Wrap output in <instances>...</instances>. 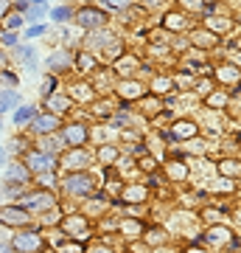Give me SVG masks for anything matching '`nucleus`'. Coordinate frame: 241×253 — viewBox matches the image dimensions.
I'll return each instance as SVG.
<instances>
[{
    "label": "nucleus",
    "instance_id": "29",
    "mask_svg": "<svg viewBox=\"0 0 241 253\" xmlns=\"http://www.w3.org/2000/svg\"><path fill=\"white\" fill-rule=\"evenodd\" d=\"M207 104L222 107V104H227V96H222V93H210V96H207Z\"/></svg>",
    "mask_w": 241,
    "mask_h": 253
},
{
    "label": "nucleus",
    "instance_id": "23",
    "mask_svg": "<svg viewBox=\"0 0 241 253\" xmlns=\"http://www.w3.org/2000/svg\"><path fill=\"white\" fill-rule=\"evenodd\" d=\"M194 42H199V45H216V37L207 34V31H197L194 34Z\"/></svg>",
    "mask_w": 241,
    "mask_h": 253
},
{
    "label": "nucleus",
    "instance_id": "39",
    "mask_svg": "<svg viewBox=\"0 0 241 253\" xmlns=\"http://www.w3.org/2000/svg\"><path fill=\"white\" fill-rule=\"evenodd\" d=\"M199 93H202V96H210V82H202V84H199Z\"/></svg>",
    "mask_w": 241,
    "mask_h": 253
},
{
    "label": "nucleus",
    "instance_id": "40",
    "mask_svg": "<svg viewBox=\"0 0 241 253\" xmlns=\"http://www.w3.org/2000/svg\"><path fill=\"white\" fill-rule=\"evenodd\" d=\"M62 251H65V253H79L81 248H79V245H76V242H73V245H65Z\"/></svg>",
    "mask_w": 241,
    "mask_h": 253
},
{
    "label": "nucleus",
    "instance_id": "8",
    "mask_svg": "<svg viewBox=\"0 0 241 253\" xmlns=\"http://www.w3.org/2000/svg\"><path fill=\"white\" fill-rule=\"evenodd\" d=\"M62 163L70 169V172H73V169H84V166L90 163V155L84 152V149H68L65 158H62Z\"/></svg>",
    "mask_w": 241,
    "mask_h": 253
},
{
    "label": "nucleus",
    "instance_id": "46",
    "mask_svg": "<svg viewBox=\"0 0 241 253\" xmlns=\"http://www.w3.org/2000/svg\"><path fill=\"white\" fill-rule=\"evenodd\" d=\"M6 9H9V6H6V3H0V14H6Z\"/></svg>",
    "mask_w": 241,
    "mask_h": 253
},
{
    "label": "nucleus",
    "instance_id": "2",
    "mask_svg": "<svg viewBox=\"0 0 241 253\" xmlns=\"http://www.w3.org/2000/svg\"><path fill=\"white\" fill-rule=\"evenodd\" d=\"M65 189H68V194H93L96 180L84 172H70V177L65 180Z\"/></svg>",
    "mask_w": 241,
    "mask_h": 253
},
{
    "label": "nucleus",
    "instance_id": "12",
    "mask_svg": "<svg viewBox=\"0 0 241 253\" xmlns=\"http://www.w3.org/2000/svg\"><path fill=\"white\" fill-rule=\"evenodd\" d=\"M6 183H28V169L23 166V163H11V166H6Z\"/></svg>",
    "mask_w": 241,
    "mask_h": 253
},
{
    "label": "nucleus",
    "instance_id": "26",
    "mask_svg": "<svg viewBox=\"0 0 241 253\" xmlns=\"http://www.w3.org/2000/svg\"><path fill=\"white\" fill-rule=\"evenodd\" d=\"M54 87H56V79H54V76H45L39 93H42V96H54Z\"/></svg>",
    "mask_w": 241,
    "mask_h": 253
},
{
    "label": "nucleus",
    "instance_id": "19",
    "mask_svg": "<svg viewBox=\"0 0 241 253\" xmlns=\"http://www.w3.org/2000/svg\"><path fill=\"white\" fill-rule=\"evenodd\" d=\"M17 104V93H9V90H0V110H9Z\"/></svg>",
    "mask_w": 241,
    "mask_h": 253
},
{
    "label": "nucleus",
    "instance_id": "48",
    "mask_svg": "<svg viewBox=\"0 0 241 253\" xmlns=\"http://www.w3.org/2000/svg\"><path fill=\"white\" fill-rule=\"evenodd\" d=\"M0 253H9V251H6V248H0Z\"/></svg>",
    "mask_w": 241,
    "mask_h": 253
},
{
    "label": "nucleus",
    "instance_id": "20",
    "mask_svg": "<svg viewBox=\"0 0 241 253\" xmlns=\"http://www.w3.org/2000/svg\"><path fill=\"white\" fill-rule=\"evenodd\" d=\"M219 172L230 174V177H239V163H236V161H222V163H219Z\"/></svg>",
    "mask_w": 241,
    "mask_h": 253
},
{
    "label": "nucleus",
    "instance_id": "33",
    "mask_svg": "<svg viewBox=\"0 0 241 253\" xmlns=\"http://www.w3.org/2000/svg\"><path fill=\"white\" fill-rule=\"evenodd\" d=\"M79 68H84V71H90V68H93V56L81 54V56H79Z\"/></svg>",
    "mask_w": 241,
    "mask_h": 253
},
{
    "label": "nucleus",
    "instance_id": "4",
    "mask_svg": "<svg viewBox=\"0 0 241 253\" xmlns=\"http://www.w3.org/2000/svg\"><path fill=\"white\" fill-rule=\"evenodd\" d=\"M11 248L14 251H23V253H34V251H39L42 248V239H39V234H17L14 239H11Z\"/></svg>",
    "mask_w": 241,
    "mask_h": 253
},
{
    "label": "nucleus",
    "instance_id": "42",
    "mask_svg": "<svg viewBox=\"0 0 241 253\" xmlns=\"http://www.w3.org/2000/svg\"><path fill=\"white\" fill-rule=\"evenodd\" d=\"M45 26H34V28H28V37H36V34H42Z\"/></svg>",
    "mask_w": 241,
    "mask_h": 253
},
{
    "label": "nucleus",
    "instance_id": "13",
    "mask_svg": "<svg viewBox=\"0 0 241 253\" xmlns=\"http://www.w3.org/2000/svg\"><path fill=\"white\" fill-rule=\"evenodd\" d=\"M118 93L124 99H138V96H143V84L140 82H121L118 84Z\"/></svg>",
    "mask_w": 241,
    "mask_h": 253
},
{
    "label": "nucleus",
    "instance_id": "22",
    "mask_svg": "<svg viewBox=\"0 0 241 253\" xmlns=\"http://www.w3.org/2000/svg\"><path fill=\"white\" fill-rule=\"evenodd\" d=\"M169 174L174 177V180H182L188 174V169H185V163H169Z\"/></svg>",
    "mask_w": 241,
    "mask_h": 253
},
{
    "label": "nucleus",
    "instance_id": "9",
    "mask_svg": "<svg viewBox=\"0 0 241 253\" xmlns=\"http://www.w3.org/2000/svg\"><path fill=\"white\" fill-rule=\"evenodd\" d=\"M73 62H76V56H73L70 51H56V54H51V59H48V68H51V71H68V68H73Z\"/></svg>",
    "mask_w": 241,
    "mask_h": 253
},
{
    "label": "nucleus",
    "instance_id": "47",
    "mask_svg": "<svg viewBox=\"0 0 241 253\" xmlns=\"http://www.w3.org/2000/svg\"><path fill=\"white\" fill-rule=\"evenodd\" d=\"M3 65H6V56H3V54H0V68H3Z\"/></svg>",
    "mask_w": 241,
    "mask_h": 253
},
{
    "label": "nucleus",
    "instance_id": "24",
    "mask_svg": "<svg viewBox=\"0 0 241 253\" xmlns=\"http://www.w3.org/2000/svg\"><path fill=\"white\" fill-rule=\"evenodd\" d=\"M219 79H222V82H236V79H239V73H236V68L224 65V68H219Z\"/></svg>",
    "mask_w": 241,
    "mask_h": 253
},
{
    "label": "nucleus",
    "instance_id": "18",
    "mask_svg": "<svg viewBox=\"0 0 241 253\" xmlns=\"http://www.w3.org/2000/svg\"><path fill=\"white\" fill-rule=\"evenodd\" d=\"M143 197H146V189H143V186H129V189L124 191V200H129V203L143 200Z\"/></svg>",
    "mask_w": 241,
    "mask_h": 253
},
{
    "label": "nucleus",
    "instance_id": "41",
    "mask_svg": "<svg viewBox=\"0 0 241 253\" xmlns=\"http://www.w3.org/2000/svg\"><path fill=\"white\" fill-rule=\"evenodd\" d=\"M90 253H109V248H104V245H93Z\"/></svg>",
    "mask_w": 241,
    "mask_h": 253
},
{
    "label": "nucleus",
    "instance_id": "44",
    "mask_svg": "<svg viewBox=\"0 0 241 253\" xmlns=\"http://www.w3.org/2000/svg\"><path fill=\"white\" fill-rule=\"evenodd\" d=\"M143 169H149V172L154 169V161H152V158H143Z\"/></svg>",
    "mask_w": 241,
    "mask_h": 253
},
{
    "label": "nucleus",
    "instance_id": "16",
    "mask_svg": "<svg viewBox=\"0 0 241 253\" xmlns=\"http://www.w3.org/2000/svg\"><path fill=\"white\" fill-rule=\"evenodd\" d=\"M163 23H166V28H171V31H179V28L185 26V17H182V14H166Z\"/></svg>",
    "mask_w": 241,
    "mask_h": 253
},
{
    "label": "nucleus",
    "instance_id": "45",
    "mask_svg": "<svg viewBox=\"0 0 241 253\" xmlns=\"http://www.w3.org/2000/svg\"><path fill=\"white\" fill-rule=\"evenodd\" d=\"M185 253H207V251H202V248H191V251H185Z\"/></svg>",
    "mask_w": 241,
    "mask_h": 253
},
{
    "label": "nucleus",
    "instance_id": "43",
    "mask_svg": "<svg viewBox=\"0 0 241 253\" xmlns=\"http://www.w3.org/2000/svg\"><path fill=\"white\" fill-rule=\"evenodd\" d=\"M0 82H9V84H14V82H17V79H14L11 73H0Z\"/></svg>",
    "mask_w": 241,
    "mask_h": 253
},
{
    "label": "nucleus",
    "instance_id": "28",
    "mask_svg": "<svg viewBox=\"0 0 241 253\" xmlns=\"http://www.w3.org/2000/svg\"><path fill=\"white\" fill-rule=\"evenodd\" d=\"M99 158H101L104 163H112V161L118 158V149H112V146H104V149L99 152Z\"/></svg>",
    "mask_w": 241,
    "mask_h": 253
},
{
    "label": "nucleus",
    "instance_id": "5",
    "mask_svg": "<svg viewBox=\"0 0 241 253\" xmlns=\"http://www.w3.org/2000/svg\"><path fill=\"white\" fill-rule=\"evenodd\" d=\"M62 141L70 149H81V144L87 141V126L84 124H73V126H65V132H62Z\"/></svg>",
    "mask_w": 241,
    "mask_h": 253
},
{
    "label": "nucleus",
    "instance_id": "32",
    "mask_svg": "<svg viewBox=\"0 0 241 253\" xmlns=\"http://www.w3.org/2000/svg\"><path fill=\"white\" fill-rule=\"evenodd\" d=\"M51 17H54V20H68V17H70V9H54V11H51Z\"/></svg>",
    "mask_w": 241,
    "mask_h": 253
},
{
    "label": "nucleus",
    "instance_id": "7",
    "mask_svg": "<svg viewBox=\"0 0 241 253\" xmlns=\"http://www.w3.org/2000/svg\"><path fill=\"white\" fill-rule=\"evenodd\" d=\"M76 20H79V26H84V28H99V26H104V11H99V9H93V6H84V9L76 14Z\"/></svg>",
    "mask_w": 241,
    "mask_h": 253
},
{
    "label": "nucleus",
    "instance_id": "34",
    "mask_svg": "<svg viewBox=\"0 0 241 253\" xmlns=\"http://www.w3.org/2000/svg\"><path fill=\"white\" fill-rule=\"evenodd\" d=\"M169 87H171V82H169V79H157V82H154V90H157V93L169 90Z\"/></svg>",
    "mask_w": 241,
    "mask_h": 253
},
{
    "label": "nucleus",
    "instance_id": "15",
    "mask_svg": "<svg viewBox=\"0 0 241 253\" xmlns=\"http://www.w3.org/2000/svg\"><path fill=\"white\" fill-rule=\"evenodd\" d=\"M73 104V99H62V96H48V107L56 110V113H62V110H68Z\"/></svg>",
    "mask_w": 241,
    "mask_h": 253
},
{
    "label": "nucleus",
    "instance_id": "21",
    "mask_svg": "<svg viewBox=\"0 0 241 253\" xmlns=\"http://www.w3.org/2000/svg\"><path fill=\"white\" fill-rule=\"evenodd\" d=\"M34 116H36V110H34V107H20V110H17V116H14V121H17V124H26V121H31Z\"/></svg>",
    "mask_w": 241,
    "mask_h": 253
},
{
    "label": "nucleus",
    "instance_id": "1",
    "mask_svg": "<svg viewBox=\"0 0 241 253\" xmlns=\"http://www.w3.org/2000/svg\"><path fill=\"white\" fill-rule=\"evenodd\" d=\"M23 166H26L28 172L45 174V172H54L56 158H54V155H48V152H39V149H34V152L26 155V163H23Z\"/></svg>",
    "mask_w": 241,
    "mask_h": 253
},
{
    "label": "nucleus",
    "instance_id": "25",
    "mask_svg": "<svg viewBox=\"0 0 241 253\" xmlns=\"http://www.w3.org/2000/svg\"><path fill=\"white\" fill-rule=\"evenodd\" d=\"M73 93H76V99H79V101H90V99H93L90 84H76V90H73Z\"/></svg>",
    "mask_w": 241,
    "mask_h": 253
},
{
    "label": "nucleus",
    "instance_id": "38",
    "mask_svg": "<svg viewBox=\"0 0 241 253\" xmlns=\"http://www.w3.org/2000/svg\"><path fill=\"white\" fill-rule=\"evenodd\" d=\"M20 59H34V48H20Z\"/></svg>",
    "mask_w": 241,
    "mask_h": 253
},
{
    "label": "nucleus",
    "instance_id": "27",
    "mask_svg": "<svg viewBox=\"0 0 241 253\" xmlns=\"http://www.w3.org/2000/svg\"><path fill=\"white\" fill-rule=\"evenodd\" d=\"M207 26L213 28V31H224V28H230V20H224V17H213V20H207Z\"/></svg>",
    "mask_w": 241,
    "mask_h": 253
},
{
    "label": "nucleus",
    "instance_id": "11",
    "mask_svg": "<svg viewBox=\"0 0 241 253\" xmlns=\"http://www.w3.org/2000/svg\"><path fill=\"white\" fill-rule=\"evenodd\" d=\"M56 126H59V116H54V113H45V116L34 118V129L36 132H54Z\"/></svg>",
    "mask_w": 241,
    "mask_h": 253
},
{
    "label": "nucleus",
    "instance_id": "36",
    "mask_svg": "<svg viewBox=\"0 0 241 253\" xmlns=\"http://www.w3.org/2000/svg\"><path fill=\"white\" fill-rule=\"evenodd\" d=\"M39 183H42L45 189H48V186H54V172H51V174H48V172L39 174Z\"/></svg>",
    "mask_w": 241,
    "mask_h": 253
},
{
    "label": "nucleus",
    "instance_id": "31",
    "mask_svg": "<svg viewBox=\"0 0 241 253\" xmlns=\"http://www.w3.org/2000/svg\"><path fill=\"white\" fill-rule=\"evenodd\" d=\"M28 17H39V14H42V11H45V6H42V3H34V6H28Z\"/></svg>",
    "mask_w": 241,
    "mask_h": 253
},
{
    "label": "nucleus",
    "instance_id": "6",
    "mask_svg": "<svg viewBox=\"0 0 241 253\" xmlns=\"http://www.w3.org/2000/svg\"><path fill=\"white\" fill-rule=\"evenodd\" d=\"M0 222L3 225H28V211L26 208L6 206V208H0Z\"/></svg>",
    "mask_w": 241,
    "mask_h": 253
},
{
    "label": "nucleus",
    "instance_id": "3",
    "mask_svg": "<svg viewBox=\"0 0 241 253\" xmlns=\"http://www.w3.org/2000/svg\"><path fill=\"white\" fill-rule=\"evenodd\" d=\"M20 206H28V208H34V211H48V208L56 206V197L51 191H31V194H26V197L20 200Z\"/></svg>",
    "mask_w": 241,
    "mask_h": 253
},
{
    "label": "nucleus",
    "instance_id": "30",
    "mask_svg": "<svg viewBox=\"0 0 241 253\" xmlns=\"http://www.w3.org/2000/svg\"><path fill=\"white\" fill-rule=\"evenodd\" d=\"M6 26H9V28H20V26H23V17H20V14H9V17H6Z\"/></svg>",
    "mask_w": 241,
    "mask_h": 253
},
{
    "label": "nucleus",
    "instance_id": "17",
    "mask_svg": "<svg viewBox=\"0 0 241 253\" xmlns=\"http://www.w3.org/2000/svg\"><path fill=\"white\" fill-rule=\"evenodd\" d=\"M121 231H124V234H129V236H138L143 231V225L138 222V219H124V222H121Z\"/></svg>",
    "mask_w": 241,
    "mask_h": 253
},
{
    "label": "nucleus",
    "instance_id": "10",
    "mask_svg": "<svg viewBox=\"0 0 241 253\" xmlns=\"http://www.w3.org/2000/svg\"><path fill=\"white\" fill-rule=\"evenodd\" d=\"M62 228H65V234H70V236H84L87 234V219L84 217H68V219H62Z\"/></svg>",
    "mask_w": 241,
    "mask_h": 253
},
{
    "label": "nucleus",
    "instance_id": "37",
    "mask_svg": "<svg viewBox=\"0 0 241 253\" xmlns=\"http://www.w3.org/2000/svg\"><path fill=\"white\" fill-rule=\"evenodd\" d=\"M0 40H3V42H6V45H14V42H17V37L11 34V31H9V34H6V31H3V34H0Z\"/></svg>",
    "mask_w": 241,
    "mask_h": 253
},
{
    "label": "nucleus",
    "instance_id": "35",
    "mask_svg": "<svg viewBox=\"0 0 241 253\" xmlns=\"http://www.w3.org/2000/svg\"><path fill=\"white\" fill-rule=\"evenodd\" d=\"M146 239H149L152 245H157V242H163V239H166V234H160V231H152V234L146 236Z\"/></svg>",
    "mask_w": 241,
    "mask_h": 253
},
{
    "label": "nucleus",
    "instance_id": "14",
    "mask_svg": "<svg viewBox=\"0 0 241 253\" xmlns=\"http://www.w3.org/2000/svg\"><path fill=\"white\" fill-rule=\"evenodd\" d=\"M199 129L194 121H179L177 126H174V132H171V138H194Z\"/></svg>",
    "mask_w": 241,
    "mask_h": 253
}]
</instances>
